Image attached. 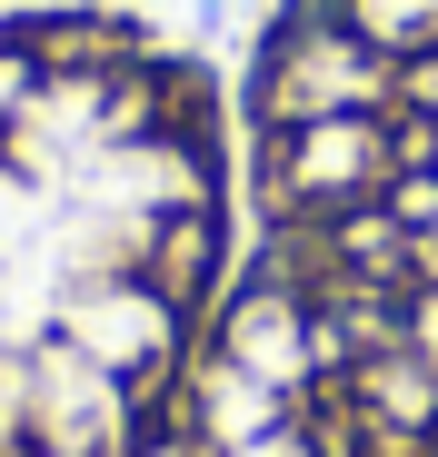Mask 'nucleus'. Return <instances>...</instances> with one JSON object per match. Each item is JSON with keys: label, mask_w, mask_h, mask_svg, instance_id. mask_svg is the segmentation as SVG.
I'll use <instances>...</instances> for the list:
<instances>
[{"label": "nucleus", "mask_w": 438, "mask_h": 457, "mask_svg": "<svg viewBox=\"0 0 438 457\" xmlns=\"http://www.w3.org/2000/svg\"><path fill=\"white\" fill-rule=\"evenodd\" d=\"M269 199L279 219H329V209H358L399 179V129L389 110H329V120H289L269 129Z\"/></svg>", "instance_id": "obj_1"}, {"label": "nucleus", "mask_w": 438, "mask_h": 457, "mask_svg": "<svg viewBox=\"0 0 438 457\" xmlns=\"http://www.w3.org/2000/svg\"><path fill=\"white\" fill-rule=\"evenodd\" d=\"M139 278H150L170 309L190 319L199 298H209V278H219V199H199V209H160L150 228H139Z\"/></svg>", "instance_id": "obj_2"}, {"label": "nucleus", "mask_w": 438, "mask_h": 457, "mask_svg": "<svg viewBox=\"0 0 438 457\" xmlns=\"http://www.w3.org/2000/svg\"><path fill=\"white\" fill-rule=\"evenodd\" d=\"M30 100H40V60H30L21 30H0V139L30 120Z\"/></svg>", "instance_id": "obj_3"}]
</instances>
